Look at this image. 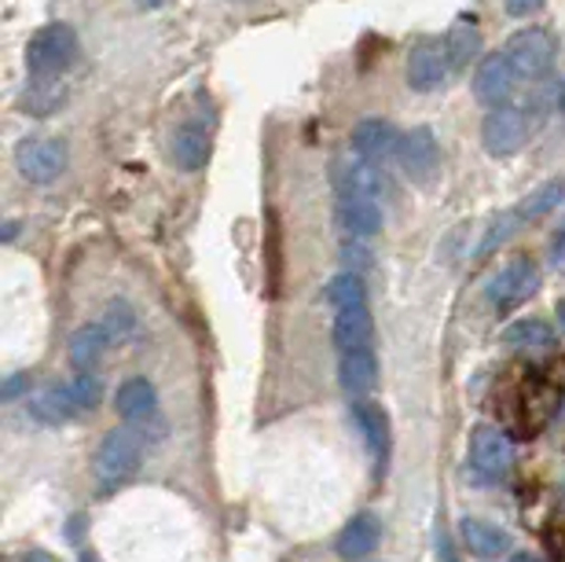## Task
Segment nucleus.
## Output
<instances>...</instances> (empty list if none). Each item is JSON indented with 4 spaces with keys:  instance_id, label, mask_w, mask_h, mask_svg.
Masks as SVG:
<instances>
[{
    "instance_id": "obj_17",
    "label": "nucleus",
    "mask_w": 565,
    "mask_h": 562,
    "mask_svg": "<svg viewBox=\"0 0 565 562\" xmlns=\"http://www.w3.org/2000/svg\"><path fill=\"white\" fill-rule=\"evenodd\" d=\"M349 412H353V423L360 426V434H364L371 456L382 464L390 453V415H386V409H382L379 401L360 397V401L349 404Z\"/></svg>"
},
{
    "instance_id": "obj_1",
    "label": "nucleus",
    "mask_w": 565,
    "mask_h": 562,
    "mask_svg": "<svg viewBox=\"0 0 565 562\" xmlns=\"http://www.w3.org/2000/svg\"><path fill=\"white\" fill-rule=\"evenodd\" d=\"M140 459H143V437L140 431L132 426H115L104 442L96 448V464H93V475L99 481V489L110 492L140 470Z\"/></svg>"
},
{
    "instance_id": "obj_3",
    "label": "nucleus",
    "mask_w": 565,
    "mask_h": 562,
    "mask_svg": "<svg viewBox=\"0 0 565 562\" xmlns=\"http://www.w3.org/2000/svg\"><path fill=\"white\" fill-rule=\"evenodd\" d=\"M74 60H77V33L66 22H49L26 44V71L38 82H52V77L66 74Z\"/></svg>"
},
{
    "instance_id": "obj_16",
    "label": "nucleus",
    "mask_w": 565,
    "mask_h": 562,
    "mask_svg": "<svg viewBox=\"0 0 565 562\" xmlns=\"http://www.w3.org/2000/svg\"><path fill=\"white\" fill-rule=\"evenodd\" d=\"M462 533V544H467V552L481 562H495L511 552V533L500 530V526L484 522V519H462L459 526Z\"/></svg>"
},
{
    "instance_id": "obj_26",
    "label": "nucleus",
    "mask_w": 565,
    "mask_h": 562,
    "mask_svg": "<svg viewBox=\"0 0 565 562\" xmlns=\"http://www.w3.org/2000/svg\"><path fill=\"white\" fill-rule=\"evenodd\" d=\"M562 199H565V181H562V177H555V181L540 184L533 195H525V202L518 206V218H522V224L525 221H540V218H547V213L555 210Z\"/></svg>"
},
{
    "instance_id": "obj_2",
    "label": "nucleus",
    "mask_w": 565,
    "mask_h": 562,
    "mask_svg": "<svg viewBox=\"0 0 565 562\" xmlns=\"http://www.w3.org/2000/svg\"><path fill=\"white\" fill-rule=\"evenodd\" d=\"M503 55L518 82H540V77L551 74V66L558 60V38L544 26H522L507 38Z\"/></svg>"
},
{
    "instance_id": "obj_9",
    "label": "nucleus",
    "mask_w": 565,
    "mask_h": 562,
    "mask_svg": "<svg viewBox=\"0 0 565 562\" xmlns=\"http://www.w3.org/2000/svg\"><path fill=\"white\" fill-rule=\"evenodd\" d=\"M115 412L132 431H147V426L158 423V390L143 375L126 379L115 390Z\"/></svg>"
},
{
    "instance_id": "obj_31",
    "label": "nucleus",
    "mask_w": 565,
    "mask_h": 562,
    "mask_svg": "<svg viewBox=\"0 0 565 562\" xmlns=\"http://www.w3.org/2000/svg\"><path fill=\"white\" fill-rule=\"evenodd\" d=\"M551 262L565 265V221L555 229V235H551Z\"/></svg>"
},
{
    "instance_id": "obj_10",
    "label": "nucleus",
    "mask_w": 565,
    "mask_h": 562,
    "mask_svg": "<svg viewBox=\"0 0 565 562\" xmlns=\"http://www.w3.org/2000/svg\"><path fill=\"white\" fill-rule=\"evenodd\" d=\"M514 82L518 77L511 71V63H507V55L492 52V55H484L478 63V71H473V96H478L489 110L507 107L514 96Z\"/></svg>"
},
{
    "instance_id": "obj_13",
    "label": "nucleus",
    "mask_w": 565,
    "mask_h": 562,
    "mask_svg": "<svg viewBox=\"0 0 565 562\" xmlns=\"http://www.w3.org/2000/svg\"><path fill=\"white\" fill-rule=\"evenodd\" d=\"M334 188L342 199H382L386 191V177L379 166L364 159H338L334 162Z\"/></svg>"
},
{
    "instance_id": "obj_29",
    "label": "nucleus",
    "mask_w": 565,
    "mask_h": 562,
    "mask_svg": "<svg viewBox=\"0 0 565 562\" xmlns=\"http://www.w3.org/2000/svg\"><path fill=\"white\" fill-rule=\"evenodd\" d=\"M66 390H71L77 409H96V404H99V379L96 375L77 372L71 382H66Z\"/></svg>"
},
{
    "instance_id": "obj_8",
    "label": "nucleus",
    "mask_w": 565,
    "mask_h": 562,
    "mask_svg": "<svg viewBox=\"0 0 565 562\" xmlns=\"http://www.w3.org/2000/svg\"><path fill=\"white\" fill-rule=\"evenodd\" d=\"M397 162H401V170L408 173V181H415V184H429V181H434L437 170H440V144L434 137V129L419 126V129L404 132Z\"/></svg>"
},
{
    "instance_id": "obj_5",
    "label": "nucleus",
    "mask_w": 565,
    "mask_h": 562,
    "mask_svg": "<svg viewBox=\"0 0 565 562\" xmlns=\"http://www.w3.org/2000/svg\"><path fill=\"white\" fill-rule=\"evenodd\" d=\"M540 287V268L533 257H511L500 273L489 279V301L495 312H511L529 301Z\"/></svg>"
},
{
    "instance_id": "obj_25",
    "label": "nucleus",
    "mask_w": 565,
    "mask_h": 562,
    "mask_svg": "<svg viewBox=\"0 0 565 562\" xmlns=\"http://www.w3.org/2000/svg\"><path fill=\"white\" fill-rule=\"evenodd\" d=\"M323 298L331 301L334 312L342 309H356V306H367V287H364V276L360 273H338L331 284H327Z\"/></svg>"
},
{
    "instance_id": "obj_6",
    "label": "nucleus",
    "mask_w": 565,
    "mask_h": 562,
    "mask_svg": "<svg viewBox=\"0 0 565 562\" xmlns=\"http://www.w3.org/2000/svg\"><path fill=\"white\" fill-rule=\"evenodd\" d=\"M529 140V118L522 107H495L481 121V144L492 159H511L525 148Z\"/></svg>"
},
{
    "instance_id": "obj_36",
    "label": "nucleus",
    "mask_w": 565,
    "mask_h": 562,
    "mask_svg": "<svg viewBox=\"0 0 565 562\" xmlns=\"http://www.w3.org/2000/svg\"><path fill=\"white\" fill-rule=\"evenodd\" d=\"M22 562H52L49 555H44V552H30L26 559H22Z\"/></svg>"
},
{
    "instance_id": "obj_14",
    "label": "nucleus",
    "mask_w": 565,
    "mask_h": 562,
    "mask_svg": "<svg viewBox=\"0 0 565 562\" xmlns=\"http://www.w3.org/2000/svg\"><path fill=\"white\" fill-rule=\"evenodd\" d=\"M379 541H382V522L371 511H360L342 526V533H338V541H334V552L345 562H364L379 548Z\"/></svg>"
},
{
    "instance_id": "obj_15",
    "label": "nucleus",
    "mask_w": 565,
    "mask_h": 562,
    "mask_svg": "<svg viewBox=\"0 0 565 562\" xmlns=\"http://www.w3.org/2000/svg\"><path fill=\"white\" fill-rule=\"evenodd\" d=\"M338 382L353 401L367 397L371 390L379 386V357L371 346H360V350H345L342 361H338Z\"/></svg>"
},
{
    "instance_id": "obj_19",
    "label": "nucleus",
    "mask_w": 565,
    "mask_h": 562,
    "mask_svg": "<svg viewBox=\"0 0 565 562\" xmlns=\"http://www.w3.org/2000/svg\"><path fill=\"white\" fill-rule=\"evenodd\" d=\"M503 346L514 353H529V357H544L558 346V335L547 320H514L511 328L503 331Z\"/></svg>"
},
{
    "instance_id": "obj_11",
    "label": "nucleus",
    "mask_w": 565,
    "mask_h": 562,
    "mask_svg": "<svg viewBox=\"0 0 565 562\" xmlns=\"http://www.w3.org/2000/svg\"><path fill=\"white\" fill-rule=\"evenodd\" d=\"M349 140H353L356 159H364L371 166L397 159V151H401V132L393 129V121H386V118H364Z\"/></svg>"
},
{
    "instance_id": "obj_28",
    "label": "nucleus",
    "mask_w": 565,
    "mask_h": 562,
    "mask_svg": "<svg viewBox=\"0 0 565 562\" xmlns=\"http://www.w3.org/2000/svg\"><path fill=\"white\" fill-rule=\"evenodd\" d=\"M104 328L110 331V339H121V335L137 328V312H132L129 301H110L104 312Z\"/></svg>"
},
{
    "instance_id": "obj_7",
    "label": "nucleus",
    "mask_w": 565,
    "mask_h": 562,
    "mask_svg": "<svg viewBox=\"0 0 565 562\" xmlns=\"http://www.w3.org/2000/svg\"><path fill=\"white\" fill-rule=\"evenodd\" d=\"M514 464V445L500 426H473L470 434V467L481 481H500Z\"/></svg>"
},
{
    "instance_id": "obj_35",
    "label": "nucleus",
    "mask_w": 565,
    "mask_h": 562,
    "mask_svg": "<svg viewBox=\"0 0 565 562\" xmlns=\"http://www.w3.org/2000/svg\"><path fill=\"white\" fill-rule=\"evenodd\" d=\"M132 4H137V8H147V11H151V8H162V4H166V0H132Z\"/></svg>"
},
{
    "instance_id": "obj_24",
    "label": "nucleus",
    "mask_w": 565,
    "mask_h": 562,
    "mask_svg": "<svg viewBox=\"0 0 565 562\" xmlns=\"http://www.w3.org/2000/svg\"><path fill=\"white\" fill-rule=\"evenodd\" d=\"M77 412H82V409L74 404L71 390H66V386H52V390H44V393H38V397L30 401V415H33V420H41V423H49V426H60L66 420H74Z\"/></svg>"
},
{
    "instance_id": "obj_22",
    "label": "nucleus",
    "mask_w": 565,
    "mask_h": 562,
    "mask_svg": "<svg viewBox=\"0 0 565 562\" xmlns=\"http://www.w3.org/2000/svg\"><path fill=\"white\" fill-rule=\"evenodd\" d=\"M169 155L184 173H199L210 162V132H202L199 126H180L169 144Z\"/></svg>"
},
{
    "instance_id": "obj_37",
    "label": "nucleus",
    "mask_w": 565,
    "mask_h": 562,
    "mask_svg": "<svg viewBox=\"0 0 565 562\" xmlns=\"http://www.w3.org/2000/svg\"><path fill=\"white\" fill-rule=\"evenodd\" d=\"M511 562H540V559L529 555V552H518V555H511Z\"/></svg>"
},
{
    "instance_id": "obj_27",
    "label": "nucleus",
    "mask_w": 565,
    "mask_h": 562,
    "mask_svg": "<svg viewBox=\"0 0 565 562\" xmlns=\"http://www.w3.org/2000/svg\"><path fill=\"white\" fill-rule=\"evenodd\" d=\"M518 224H522V218H518V210L500 213V218L492 221V229H489V235H484V243H481V251H478V254H481V257H484V254H492L495 246L507 243V240H511V235L518 232Z\"/></svg>"
},
{
    "instance_id": "obj_23",
    "label": "nucleus",
    "mask_w": 565,
    "mask_h": 562,
    "mask_svg": "<svg viewBox=\"0 0 565 562\" xmlns=\"http://www.w3.org/2000/svg\"><path fill=\"white\" fill-rule=\"evenodd\" d=\"M334 346L338 350H360V346H371V335H375V320H371V309L367 306H356V309H342L334 317Z\"/></svg>"
},
{
    "instance_id": "obj_32",
    "label": "nucleus",
    "mask_w": 565,
    "mask_h": 562,
    "mask_svg": "<svg viewBox=\"0 0 565 562\" xmlns=\"http://www.w3.org/2000/svg\"><path fill=\"white\" fill-rule=\"evenodd\" d=\"M26 386H30V375H11V379L4 382V390H0V397H4V401H15Z\"/></svg>"
},
{
    "instance_id": "obj_39",
    "label": "nucleus",
    "mask_w": 565,
    "mask_h": 562,
    "mask_svg": "<svg viewBox=\"0 0 565 562\" xmlns=\"http://www.w3.org/2000/svg\"><path fill=\"white\" fill-rule=\"evenodd\" d=\"M558 104H562V115H565V82H562V96H558Z\"/></svg>"
},
{
    "instance_id": "obj_18",
    "label": "nucleus",
    "mask_w": 565,
    "mask_h": 562,
    "mask_svg": "<svg viewBox=\"0 0 565 562\" xmlns=\"http://www.w3.org/2000/svg\"><path fill=\"white\" fill-rule=\"evenodd\" d=\"M334 218L349 240H371L375 232H382V206L375 199H338Z\"/></svg>"
},
{
    "instance_id": "obj_34",
    "label": "nucleus",
    "mask_w": 565,
    "mask_h": 562,
    "mask_svg": "<svg viewBox=\"0 0 565 562\" xmlns=\"http://www.w3.org/2000/svg\"><path fill=\"white\" fill-rule=\"evenodd\" d=\"M15 235H19V224H15V221H8V224H4V243H11Z\"/></svg>"
},
{
    "instance_id": "obj_33",
    "label": "nucleus",
    "mask_w": 565,
    "mask_h": 562,
    "mask_svg": "<svg viewBox=\"0 0 565 562\" xmlns=\"http://www.w3.org/2000/svg\"><path fill=\"white\" fill-rule=\"evenodd\" d=\"M555 317H558V331L565 335V298H558V306H555Z\"/></svg>"
},
{
    "instance_id": "obj_4",
    "label": "nucleus",
    "mask_w": 565,
    "mask_h": 562,
    "mask_svg": "<svg viewBox=\"0 0 565 562\" xmlns=\"http://www.w3.org/2000/svg\"><path fill=\"white\" fill-rule=\"evenodd\" d=\"M71 166V151L60 137H26L15 148V170L26 184H52Z\"/></svg>"
},
{
    "instance_id": "obj_20",
    "label": "nucleus",
    "mask_w": 565,
    "mask_h": 562,
    "mask_svg": "<svg viewBox=\"0 0 565 562\" xmlns=\"http://www.w3.org/2000/svg\"><path fill=\"white\" fill-rule=\"evenodd\" d=\"M481 52H484V38H481L478 19H473V15H459L456 22H451V30H448V38H445L448 66L462 71V66H470Z\"/></svg>"
},
{
    "instance_id": "obj_30",
    "label": "nucleus",
    "mask_w": 565,
    "mask_h": 562,
    "mask_svg": "<svg viewBox=\"0 0 565 562\" xmlns=\"http://www.w3.org/2000/svg\"><path fill=\"white\" fill-rule=\"evenodd\" d=\"M507 11H511L514 19H529V15H536L540 8H544V0H503Z\"/></svg>"
},
{
    "instance_id": "obj_12",
    "label": "nucleus",
    "mask_w": 565,
    "mask_h": 562,
    "mask_svg": "<svg viewBox=\"0 0 565 562\" xmlns=\"http://www.w3.org/2000/svg\"><path fill=\"white\" fill-rule=\"evenodd\" d=\"M404 74H408V85L415 88V93H434V88H440V85H445V77H448L445 44L419 41L408 52V66H404Z\"/></svg>"
},
{
    "instance_id": "obj_38",
    "label": "nucleus",
    "mask_w": 565,
    "mask_h": 562,
    "mask_svg": "<svg viewBox=\"0 0 565 562\" xmlns=\"http://www.w3.org/2000/svg\"><path fill=\"white\" fill-rule=\"evenodd\" d=\"M82 562H99V559H96V552H88V548H85V552H82Z\"/></svg>"
},
{
    "instance_id": "obj_21",
    "label": "nucleus",
    "mask_w": 565,
    "mask_h": 562,
    "mask_svg": "<svg viewBox=\"0 0 565 562\" xmlns=\"http://www.w3.org/2000/svg\"><path fill=\"white\" fill-rule=\"evenodd\" d=\"M107 346H110V331L104 324H85L71 335V364L77 372H88L96 375L99 361L107 357Z\"/></svg>"
}]
</instances>
